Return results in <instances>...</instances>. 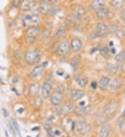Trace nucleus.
<instances>
[{"label":"nucleus","instance_id":"f257e3e1","mask_svg":"<svg viewBox=\"0 0 125 137\" xmlns=\"http://www.w3.org/2000/svg\"><path fill=\"white\" fill-rule=\"evenodd\" d=\"M118 108V103L114 101H112L105 105L103 111V117L107 119L111 117L116 112Z\"/></svg>","mask_w":125,"mask_h":137},{"label":"nucleus","instance_id":"f03ea898","mask_svg":"<svg viewBox=\"0 0 125 137\" xmlns=\"http://www.w3.org/2000/svg\"><path fill=\"white\" fill-rule=\"evenodd\" d=\"M42 53L38 50L29 51L25 54V60L31 64H36L41 59Z\"/></svg>","mask_w":125,"mask_h":137},{"label":"nucleus","instance_id":"7ed1b4c3","mask_svg":"<svg viewBox=\"0 0 125 137\" xmlns=\"http://www.w3.org/2000/svg\"><path fill=\"white\" fill-rule=\"evenodd\" d=\"M53 82L51 79H47L44 82L42 87V96L44 98H47L51 92Z\"/></svg>","mask_w":125,"mask_h":137},{"label":"nucleus","instance_id":"20e7f679","mask_svg":"<svg viewBox=\"0 0 125 137\" xmlns=\"http://www.w3.org/2000/svg\"><path fill=\"white\" fill-rule=\"evenodd\" d=\"M63 100V95L59 91H54L50 96V101L51 104L55 106L59 105Z\"/></svg>","mask_w":125,"mask_h":137},{"label":"nucleus","instance_id":"39448f33","mask_svg":"<svg viewBox=\"0 0 125 137\" xmlns=\"http://www.w3.org/2000/svg\"><path fill=\"white\" fill-rule=\"evenodd\" d=\"M69 51V44L67 41H63L60 43L57 52L60 55H64L67 54Z\"/></svg>","mask_w":125,"mask_h":137},{"label":"nucleus","instance_id":"423d86ee","mask_svg":"<svg viewBox=\"0 0 125 137\" xmlns=\"http://www.w3.org/2000/svg\"><path fill=\"white\" fill-rule=\"evenodd\" d=\"M77 131L80 134H86L90 130V125L86 122H80L77 125Z\"/></svg>","mask_w":125,"mask_h":137},{"label":"nucleus","instance_id":"0eeeda50","mask_svg":"<svg viewBox=\"0 0 125 137\" xmlns=\"http://www.w3.org/2000/svg\"><path fill=\"white\" fill-rule=\"evenodd\" d=\"M84 94H85L84 91L82 90H79V89L78 90L74 89L70 91V97L73 101H77L80 100L81 98H83Z\"/></svg>","mask_w":125,"mask_h":137},{"label":"nucleus","instance_id":"6e6552de","mask_svg":"<svg viewBox=\"0 0 125 137\" xmlns=\"http://www.w3.org/2000/svg\"><path fill=\"white\" fill-rule=\"evenodd\" d=\"M81 47H82V42L79 39L74 38L71 41V49L74 52L79 51L81 50Z\"/></svg>","mask_w":125,"mask_h":137},{"label":"nucleus","instance_id":"1a4fd4ad","mask_svg":"<svg viewBox=\"0 0 125 137\" xmlns=\"http://www.w3.org/2000/svg\"><path fill=\"white\" fill-rule=\"evenodd\" d=\"M51 3L49 1H45L43 2H42L40 6H39V9L40 10V12H42V13H49V11L51 10Z\"/></svg>","mask_w":125,"mask_h":137},{"label":"nucleus","instance_id":"9d476101","mask_svg":"<svg viewBox=\"0 0 125 137\" xmlns=\"http://www.w3.org/2000/svg\"><path fill=\"white\" fill-rule=\"evenodd\" d=\"M44 68H45V67L43 66H38L36 67H35L32 70V71L31 72V74H30L31 77L33 78H35L40 76L43 72Z\"/></svg>","mask_w":125,"mask_h":137},{"label":"nucleus","instance_id":"9b49d317","mask_svg":"<svg viewBox=\"0 0 125 137\" xmlns=\"http://www.w3.org/2000/svg\"><path fill=\"white\" fill-rule=\"evenodd\" d=\"M120 86L121 80L119 78H115V79H113V80L110 82V84L108 85L109 89H110L111 90H113V91H115V90L118 89Z\"/></svg>","mask_w":125,"mask_h":137},{"label":"nucleus","instance_id":"f8f14e48","mask_svg":"<svg viewBox=\"0 0 125 137\" xmlns=\"http://www.w3.org/2000/svg\"><path fill=\"white\" fill-rule=\"evenodd\" d=\"M109 132H110L109 124L107 123L103 124L102 128H101V130H100V132H99V136L100 137H108Z\"/></svg>","mask_w":125,"mask_h":137},{"label":"nucleus","instance_id":"ddd939ff","mask_svg":"<svg viewBox=\"0 0 125 137\" xmlns=\"http://www.w3.org/2000/svg\"><path fill=\"white\" fill-rule=\"evenodd\" d=\"M90 110V105L81 106V107H77V108L76 109V113L78 114V115L83 116V115H85V114L88 113Z\"/></svg>","mask_w":125,"mask_h":137},{"label":"nucleus","instance_id":"4468645a","mask_svg":"<svg viewBox=\"0 0 125 137\" xmlns=\"http://www.w3.org/2000/svg\"><path fill=\"white\" fill-rule=\"evenodd\" d=\"M110 13L109 10L106 7H104L102 9H100L99 10H98L97 12V16L98 18L102 19L104 17H106L108 16V15Z\"/></svg>","mask_w":125,"mask_h":137},{"label":"nucleus","instance_id":"2eb2a0df","mask_svg":"<svg viewBox=\"0 0 125 137\" xmlns=\"http://www.w3.org/2000/svg\"><path fill=\"white\" fill-rule=\"evenodd\" d=\"M119 68V66L117 64H108L107 65L106 70L107 72L108 73V74H110L111 76H113L116 74V73L117 72Z\"/></svg>","mask_w":125,"mask_h":137},{"label":"nucleus","instance_id":"dca6fc26","mask_svg":"<svg viewBox=\"0 0 125 137\" xmlns=\"http://www.w3.org/2000/svg\"><path fill=\"white\" fill-rule=\"evenodd\" d=\"M105 5V1L104 0H95L93 1L91 4V7L93 9L99 10L100 9H102L104 7Z\"/></svg>","mask_w":125,"mask_h":137},{"label":"nucleus","instance_id":"f3484780","mask_svg":"<svg viewBox=\"0 0 125 137\" xmlns=\"http://www.w3.org/2000/svg\"><path fill=\"white\" fill-rule=\"evenodd\" d=\"M110 80L109 78L107 77H103L100 79L99 82V87L100 88V89L102 90H105L106 89V87L109 85Z\"/></svg>","mask_w":125,"mask_h":137},{"label":"nucleus","instance_id":"a211bd4d","mask_svg":"<svg viewBox=\"0 0 125 137\" xmlns=\"http://www.w3.org/2000/svg\"><path fill=\"white\" fill-rule=\"evenodd\" d=\"M40 33V30L39 28L36 26H32L30 28H29L27 31V34L28 37H34L36 35H38Z\"/></svg>","mask_w":125,"mask_h":137},{"label":"nucleus","instance_id":"6ab92c4d","mask_svg":"<svg viewBox=\"0 0 125 137\" xmlns=\"http://www.w3.org/2000/svg\"><path fill=\"white\" fill-rule=\"evenodd\" d=\"M111 5L116 9H120L123 7L125 4V1L123 0H113L111 2Z\"/></svg>","mask_w":125,"mask_h":137},{"label":"nucleus","instance_id":"aec40b11","mask_svg":"<svg viewBox=\"0 0 125 137\" xmlns=\"http://www.w3.org/2000/svg\"><path fill=\"white\" fill-rule=\"evenodd\" d=\"M65 31V29L64 27L61 26V27L58 28V30L56 31V32L55 33V34H54V35L53 37V38H54V40H58V39H59V38H60L61 37L64 35Z\"/></svg>","mask_w":125,"mask_h":137},{"label":"nucleus","instance_id":"412c9836","mask_svg":"<svg viewBox=\"0 0 125 137\" xmlns=\"http://www.w3.org/2000/svg\"><path fill=\"white\" fill-rule=\"evenodd\" d=\"M117 125L121 132H125V118L124 116H120L117 119Z\"/></svg>","mask_w":125,"mask_h":137},{"label":"nucleus","instance_id":"4be33fe9","mask_svg":"<svg viewBox=\"0 0 125 137\" xmlns=\"http://www.w3.org/2000/svg\"><path fill=\"white\" fill-rule=\"evenodd\" d=\"M74 111V105L71 103H68L66 104L63 106V111L65 113V114H70L71 112H72Z\"/></svg>","mask_w":125,"mask_h":137},{"label":"nucleus","instance_id":"5701e85b","mask_svg":"<svg viewBox=\"0 0 125 137\" xmlns=\"http://www.w3.org/2000/svg\"><path fill=\"white\" fill-rule=\"evenodd\" d=\"M27 22H29V24L32 25V26H35V25H37V24H39L40 19H39L37 15H31V19Z\"/></svg>","mask_w":125,"mask_h":137},{"label":"nucleus","instance_id":"b1692460","mask_svg":"<svg viewBox=\"0 0 125 137\" xmlns=\"http://www.w3.org/2000/svg\"><path fill=\"white\" fill-rule=\"evenodd\" d=\"M79 62H80V56L79 55H74V57L72 58V60H71L70 64H71L72 67L74 69L78 66Z\"/></svg>","mask_w":125,"mask_h":137},{"label":"nucleus","instance_id":"393cba45","mask_svg":"<svg viewBox=\"0 0 125 137\" xmlns=\"http://www.w3.org/2000/svg\"><path fill=\"white\" fill-rule=\"evenodd\" d=\"M76 80L77 81L79 85L82 87H86L88 82V79L85 77H77V78H76Z\"/></svg>","mask_w":125,"mask_h":137},{"label":"nucleus","instance_id":"a878e982","mask_svg":"<svg viewBox=\"0 0 125 137\" xmlns=\"http://www.w3.org/2000/svg\"><path fill=\"white\" fill-rule=\"evenodd\" d=\"M31 2L29 1H22V2H20V8L24 10H28L31 7Z\"/></svg>","mask_w":125,"mask_h":137},{"label":"nucleus","instance_id":"bb28decb","mask_svg":"<svg viewBox=\"0 0 125 137\" xmlns=\"http://www.w3.org/2000/svg\"><path fill=\"white\" fill-rule=\"evenodd\" d=\"M115 60L117 62H122L125 61V51H121L117 55H116Z\"/></svg>","mask_w":125,"mask_h":137},{"label":"nucleus","instance_id":"cd10ccee","mask_svg":"<svg viewBox=\"0 0 125 137\" xmlns=\"http://www.w3.org/2000/svg\"><path fill=\"white\" fill-rule=\"evenodd\" d=\"M39 88L40 85L38 83H34L33 85H31V87L30 88V93L32 94H36L38 91H39Z\"/></svg>","mask_w":125,"mask_h":137},{"label":"nucleus","instance_id":"c85d7f7f","mask_svg":"<svg viewBox=\"0 0 125 137\" xmlns=\"http://www.w3.org/2000/svg\"><path fill=\"white\" fill-rule=\"evenodd\" d=\"M75 11H76L77 14H78L79 15H83L84 14H86V9L83 8L82 6H76Z\"/></svg>","mask_w":125,"mask_h":137},{"label":"nucleus","instance_id":"c756f323","mask_svg":"<svg viewBox=\"0 0 125 137\" xmlns=\"http://www.w3.org/2000/svg\"><path fill=\"white\" fill-rule=\"evenodd\" d=\"M107 25L106 24V23L104 22H99L97 24V28L98 31H106L107 30Z\"/></svg>","mask_w":125,"mask_h":137},{"label":"nucleus","instance_id":"7c9ffc66","mask_svg":"<svg viewBox=\"0 0 125 137\" xmlns=\"http://www.w3.org/2000/svg\"><path fill=\"white\" fill-rule=\"evenodd\" d=\"M107 30L108 33H117L118 31V26L116 24H111L109 26H108Z\"/></svg>","mask_w":125,"mask_h":137},{"label":"nucleus","instance_id":"2f4dec72","mask_svg":"<svg viewBox=\"0 0 125 137\" xmlns=\"http://www.w3.org/2000/svg\"><path fill=\"white\" fill-rule=\"evenodd\" d=\"M42 104V100L40 96H38L36 98L35 101H34V106L36 108H39L41 107Z\"/></svg>","mask_w":125,"mask_h":137},{"label":"nucleus","instance_id":"473e14b6","mask_svg":"<svg viewBox=\"0 0 125 137\" xmlns=\"http://www.w3.org/2000/svg\"><path fill=\"white\" fill-rule=\"evenodd\" d=\"M99 52L100 54L103 56H107L109 53V50L106 46H102L101 49H99Z\"/></svg>","mask_w":125,"mask_h":137},{"label":"nucleus","instance_id":"72a5a7b5","mask_svg":"<svg viewBox=\"0 0 125 137\" xmlns=\"http://www.w3.org/2000/svg\"><path fill=\"white\" fill-rule=\"evenodd\" d=\"M11 122H12V124H13V125L14 129L18 132V134H19V129L18 124L17 123L16 120L14 119V118H11Z\"/></svg>","mask_w":125,"mask_h":137},{"label":"nucleus","instance_id":"f704fd0d","mask_svg":"<svg viewBox=\"0 0 125 137\" xmlns=\"http://www.w3.org/2000/svg\"><path fill=\"white\" fill-rule=\"evenodd\" d=\"M45 129H46V131L47 132V133L51 136V134H52V129H51V126L49 125H45Z\"/></svg>","mask_w":125,"mask_h":137},{"label":"nucleus","instance_id":"c9c22d12","mask_svg":"<svg viewBox=\"0 0 125 137\" xmlns=\"http://www.w3.org/2000/svg\"><path fill=\"white\" fill-rule=\"evenodd\" d=\"M59 9L58 8V7H55L54 9H51V10L49 11V13H50L51 15H56V14L57 13L58 11H59Z\"/></svg>","mask_w":125,"mask_h":137},{"label":"nucleus","instance_id":"e433bc0d","mask_svg":"<svg viewBox=\"0 0 125 137\" xmlns=\"http://www.w3.org/2000/svg\"><path fill=\"white\" fill-rule=\"evenodd\" d=\"M116 35L119 38H122L125 35V32H124V31H122H122H118L116 33Z\"/></svg>","mask_w":125,"mask_h":137},{"label":"nucleus","instance_id":"4c0bfd02","mask_svg":"<svg viewBox=\"0 0 125 137\" xmlns=\"http://www.w3.org/2000/svg\"><path fill=\"white\" fill-rule=\"evenodd\" d=\"M120 18L125 22V10H123L122 11L120 14Z\"/></svg>","mask_w":125,"mask_h":137},{"label":"nucleus","instance_id":"58836bf2","mask_svg":"<svg viewBox=\"0 0 125 137\" xmlns=\"http://www.w3.org/2000/svg\"><path fill=\"white\" fill-rule=\"evenodd\" d=\"M91 87H93V89H97V83L96 82H92L91 83Z\"/></svg>","mask_w":125,"mask_h":137},{"label":"nucleus","instance_id":"ea45409f","mask_svg":"<svg viewBox=\"0 0 125 137\" xmlns=\"http://www.w3.org/2000/svg\"><path fill=\"white\" fill-rule=\"evenodd\" d=\"M2 110H3V114H4V117H7V116H8V115H9V113H8L7 110H6V109H4V108H3Z\"/></svg>","mask_w":125,"mask_h":137},{"label":"nucleus","instance_id":"a19ab883","mask_svg":"<svg viewBox=\"0 0 125 137\" xmlns=\"http://www.w3.org/2000/svg\"><path fill=\"white\" fill-rule=\"evenodd\" d=\"M121 71H122L123 73H125V62L122 64V65L121 66Z\"/></svg>","mask_w":125,"mask_h":137},{"label":"nucleus","instance_id":"79ce46f5","mask_svg":"<svg viewBox=\"0 0 125 137\" xmlns=\"http://www.w3.org/2000/svg\"><path fill=\"white\" fill-rule=\"evenodd\" d=\"M24 111V109L23 108H19L18 110V112L19 114H22V112Z\"/></svg>","mask_w":125,"mask_h":137},{"label":"nucleus","instance_id":"37998d69","mask_svg":"<svg viewBox=\"0 0 125 137\" xmlns=\"http://www.w3.org/2000/svg\"><path fill=\"white\" fill-rule=\"evenodd\" d=\"M110 51H111V52L112 53H113V54H115V53H116V49H114V48H113V49H111Z\"/></svg>","mask_w":125,"mask_h":137},{"label":"nucleus","instance_id":"c03bdc74","mask_svg":"<svg viewBox=\"0 0 125 137\" xmlns=\"http://www.w3.org/2000/svg\"><path fill=\"white\" fill-rule=\"evenodd\" d=\"M54 134H55V135H57V136H58V135H60V132H59V131H58V130H56L55 132H54Z\"/></svg>","mask_w":125,"mask_h":137},{"label":"nucleus","instance_id":"a18cd8bd","mask_svg":"<svg viewBox=\"0 0 125 137\" xmlns=\"http://www.w3.org/2000/svg\"><path fill=\"white\" fill-rule=\"evenodd\" d=\"M97 49H98L97 48H94V49H92V51H91V53H95V51H96Z\"/></svg>","mask_w":125,"mask_h":137},{"label":"nucleus","instance_id":"49530a36","mask_svg":"<svg viewBox=\"0 0 125 137\" xmlns=\"http://www.w3.org/2000/svg\"><path fill=\"white\" fill-rule=\"evenodd\" d=\"M39 128H40L39 127H35L34 128H33L31 130H32V131H35V130H38V129H39Z\"/></svg>","mask_w":125,"mask_h":137},{"label":"nucleus","instance_id":"de8ad7c7","mask_svg":"<svg viewBox=\"0 0 125 137\" xmlns=\"http://www.w3.org/2000/svg\"><path fill=\"white\" fill-rule=\"evenodd\" d=\"M47 64H48V62H47V61H45V62H44V63L42 64V66H43L44 67H46Z\"/></svg>","mask_w":125,"mask_h":137},{"label":"nucleus","instance_id":"09e8293b","mask_svg":"<svg viewBox=\"0 0 125 137\" xmlns=\"http://www.w3.org/2000/svg\"><path fill=\"white\" fill-rule=\"evenodd\" d=\"M84 105H85V102H84V101L80 103V105H81V106H84Z\"/></svg>","mask_w":125,"mask_h":137},{"label":"nucleus","instance_id":"8fccbe9b","mask_svg":"<svg viewBox=\"0 0 125 137\" xmlns=\"http://www.w3.org/2000/svg\"><path fill=\"white\" fill-rule=\"evenodd\" d=\"M57 74L58 75V76H63V73H62V72H57Z\"/></svg>","mask_w":125,"mask_h":137},{"label":"nucleus","instance_id":"3c124183","mask_svg":"<svg viewBox=\"0 0 125 137\" xmlns=\"http://www.w3.org/2000/svg\"><path fill=\"white\" fill-rule=\"evenodd\" d=\"M109 45L111 46H113V42H109Z\"/></svg>","mask_w":125,"mask_h":137},{"label":"nucleus","instance_id":"603ef678","mask_svg":"<svg viewBox=\"0 0 125 137\" xmlns=\"http://www.w3.org/2000/svg\"><path fill=\"white\" fill-rule=\"evenodd\" d=\"M124 114H125V111H124Z\"/></svg>","mask_w":125,"mask_h":137},{"label":"nucleus","instance_id":"864d4df0","mask_svg":"<svg viewBox=\"0 0 125 137\" xmlns=\"http://www.w3.org/2000/svg\"></svg>","mask_w":125,"mask_h":137},{"label":"nucleus","instance_id":"5fc2aeb1","mask_svg":"<svg viewBox=\"0 0 125 137\" xmlns=\"http://www.w3.org/2000/svg\"></svg>","mask_w":125,"mask_h":137}]
</instances>
